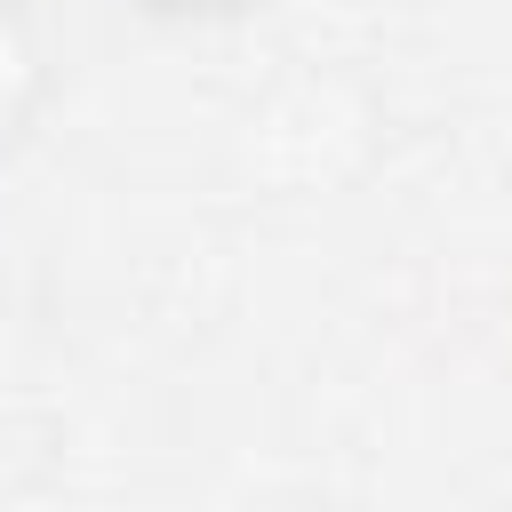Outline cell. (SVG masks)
Instances as JSON below:
<instances>
[{
	"mask_svg": "<svg viewBox=\"0 0 512 512\" xmlns=\"http://www.w3.org/2000/svg\"><path fill=\"white\" fill-rule=\"evenodd\" d=\"M48 96V48H40V24L24 16V0H0V144H16L32 128Z\"/></svg>",
	"mask_w": 512,
	"mask_h": 512,
	"instance_id": "obj_1",
	"label": "cell"
},
{
	"mask_svg": "<svg viewBox=\"0 0 512 512\" xmlns=\"http://www.w3.org/2000/svg\"><path fill=\"white\" fill-rule=\"evenodd\" d=\"M128 8H144V16H232L248 0H128Z\"/></svg>",
	"mask_w": 512,
	"mask_h": 512,
	"instance_id": "obj_2",
	"label": "cell"
}]
</instances>
